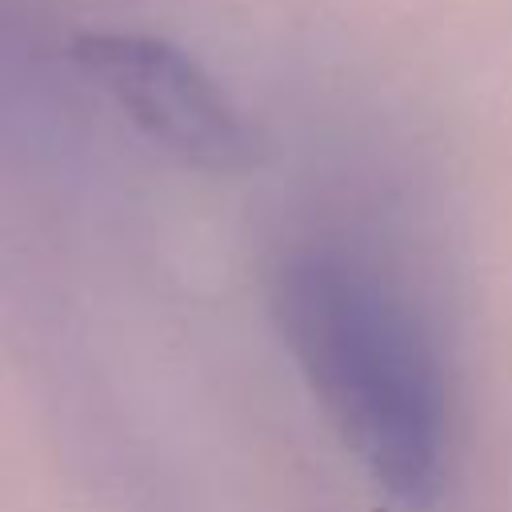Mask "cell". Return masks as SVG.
<instances>
[{"label": "cell", "mask_w": 512, "mask_h": 512, "mask_svg": "<svg viewBox=\"0 0 512 512\" xmlns=\"http://www.w3.org/2000/svg\"><path fill=\"white\" fill-rule=\"evenodd\" d=\"M272 316L368 480L400 508H428L444 484L448 408L412 304L340 248H296L272 272Z\"/></svg>", "instance_id": "1"}, {"label": "cell", "mask_w": 512, "mask_h": 512, "mask_svg": "<svg viewBox=\"0 0 512 512\" xmlns=\"http://www.w3.org/2000/svg\"><path fill=\"white\" fill-rule=\"evenodd\" d=\"M76 64L164 152L212 176L252 168L256 140L220 84L176 44L144 32H80Z\"/></svg>", "instance_id": "2"}]
</instances>
